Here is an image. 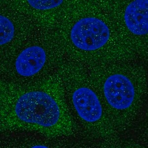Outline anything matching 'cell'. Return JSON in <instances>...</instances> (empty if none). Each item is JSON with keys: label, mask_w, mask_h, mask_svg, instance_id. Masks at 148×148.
Returning a JSON list of instances; mask_svg holds the SVG:
<instances>
[{"label": "cell", "mask_w": 148, "mask_h": 148, "mask_svg": "<svg viewBox=\"0 0 148 148\" xmlns=\"http://www.w3.org/2000/svg\"><path fill=\"white\" fill-rule=\"evenodd\" d=\"M110 38L109 28L96 17L81 19L71 29L70 39L75 47L84 51L99 49L107 44Z\"/></svg>", "instance_id": "3957f363"}, {"label": "cell", "mask_w": 148, "mask_h": 148, "mask_svg": "<svg viewBox=\"0 0 148 148\" xmlns=\"http://www.w3.org/2000/svg\"><path fill=\"white\" fill-rule=\"evenodd\" d=\"M63 1L54 0H35L28 1L29 5L34 9L39 10H46L53 9L62 3Z\"/></svg>", "instance_id": "ba28073f"}, {"label": "cell", "mask_w": 148, "mask_h": 148, "mask_svg": "<svg viewBox=\"0 0 148 148\" xmlns=\"http://www.w3.org/2000/svg\"><path fill=\"white\" fill-rule=\"evenodd\" d=\"M3 130L35 132L49 137L69 136L76 124L50 93L31 89L20 93L9 110L2 114Z\"/></svg>", "instance_id": "6da1fadb"}, {"label": "cell", "mask_w": 148, "mask_h": 148, "mask_svg": "<svg viewBox=\"0 0 148 148\" xmlns=\"http://www.w3.org/2000/svg\"><path fill=\"white\" fill-rule=\"evenodd\" d=\"M103 91L108 105L117 111L128 109L134 101V86L123 74L114 73L108 76L103 84Z\"/></svg>", "instance_id": "277c9868"}, {"label": "cell", "mask_w": 148, "mask_h": 148, "mask_svg": "<svg viewBox=\"0 0 148 148\" xmlns=\"http://www.w3.org/2000/svg\"><path fill=\"white\" fill-rule=\"evenodd\" d=\"M1 26V46L9 43L14 38L15 29L13 23L7 17L1 15L0 16Z\"/></svg>", "instance_id": "52a82bcc"}, {"label": "cell", "mask_w": 148, "mask_h": 148, "mask_svg": "<svg viewBox=\"0 0 148 148\" xmlns=\"http://www.w3.org/2000/svg\"><path fill=\"white\" fill-rule=\"evenodd\" d=\"M47 56L45 49L38 45L30 46L19 53L14 62L15 71L19 76L30 77L44 67Z\"/></svg>", "instance_id": "5b68a950"}, {"label": "cell", "mask_w": 148, "mask_h": 148, "mask_svg": "<svg viewBox=\"0 0 148 148\" xmlns=\"http://www.w3.org/2000/svg\"><path fill=\"white\" fill-rule=\"evenodd\" d=\"M72 101L81 123L90 133L102 137L111 135L114 125L104 116L99 98L92 89L78 87L73 92Z\"/></svg>", "instance_id": "7a4b0ae2"}, {"label": "cell", "mask_w": 148, "mask_h": 148, "mask_svg": "<svg viewBox=\"0 0 148 148\" xmlns=\"http://www.w3.org/2000/svg\"><path fill=\"white\" fill-rule=\"evenodd\" d=\"M125 23L128 30L135 35H145L148 31V1L136 0L125 10Z\"/></svg>", "instance_id": "8992f818"}]
</instances>
